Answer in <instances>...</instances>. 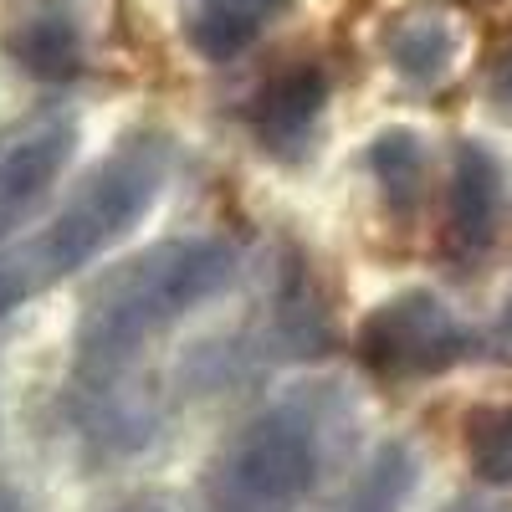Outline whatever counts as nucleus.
Segmentation results:
<instances>
[{
  "label": "nucleus",
  "instance_id": "nucleus-1",
  "mask_svg": "<svg viewBox=\"0 0 512 512\" xmlns=\"http://www.w3.org/2000/svg\"><path fill=\"white\" fill-rule=\"evenodd\" d=\"M164 175H169L164 139L154 134L128 139L77 185V195L62 205V216L47 231L26 236L21 246H0V318L31 303L36 292L57 287L62 277L82 272L108 246H118L154 210Z\"/></svg>",
  "mask_w": 512,
  "mask_h": 512
},
{
  "label": "nucleus",
  "instance_id": "nucleus-2",
  "mask_svg": "<svg viewBox=\"0 0 512 512\" xmlns=\"http://www.w3.org/2000/svg\"><path fill=\"white\" fill-rule=\"evenodd\" d=\"M236 282V251L216 236L164 241L128 267L103 277L88 313L77 323V354L88 374H113L134 359L149 338L175 328L210 297H221Z\"/></svg>",
  "mask_w": 512,
  "mask_h": 512
},
{
  "label": "nucleus",
  "instance_id": "nucleus-3",
  "mask_svg": "<svg viewBox=\"0 0 512 512\" xmlns=\"http://www.w3.org/2000/svg\"><path fill=\"white\" fill-rule=\"evenodd\" d=\"M323 472V415L287 400L251 415L205 472V512H297Z\"/></svg>",
  "mask_w": 512,
  "mask_h": 512
},
{
  "label": "nucleus",
  "instance_id": "nucleus-4",
  "mask_svg": "<svg viewBox=\"0 0 512 512\" xmlns=\"http://www.w3.org/2000/svg\"><path fill=\"white\" fill-rule=\"evenodd\" d=\"M359 364L384 379V384H415L456 369L472 354V328H466L436 292H400L390 303H379L359 333H354Z\"/></svg>",
  "mask_w": 512,
  "mask_h": 512
},
{
  "label": "nucleus",
  "instance_id": "nucleus-5",
  "mask_svg": "<svg viewBox=\"0 0 512 512\" xmlns=\"http://www.w3.org/2000/svg\"><path fill=\"white\" fill-rule=\"evenodd\" d=\"M72 154H77V123L62 113L31 123L26 134H16L0 149V246L52 195V185L62 180Z\"/></svg>",
  "mask_w": 512,
  "mask_h": 512
},
{
  "label": "nucleus",
  "instance_id": "nucleus-6",
  "mask_svg": "<svg viewBox=\"0 0 512 512\" xmlns=\"http://www.w3.org/2000/svg\"><path fill=\"white\" fill-rule=\"evenodd\" d=\"M328 103V72L318 62H292L272 72L251 98V134L277 159H303Z\"/></svg>",
  "mask_w": 512,
  "mask_h": 512
},
{
  "label": "nucleus",
  "instance_id": "nucleus-7",
  "mask_svg": "<svg viewBox=\"0 0 512 512\" xmlns=\"http://www.w3.org/2000/svg\"><path fill=\"white\" fill-rule=\"evenodd\" d=\"M497 210H502V164L477 144L461 139L451 164V190H446V246L451 256H482L497 236Z\"/></svg>",
  "mask_w": 512,
  "mask_h": 512
},
{
  "label": "nucleus",
  "instance_id": "nucleus-8",
  "mask_svg": "<svg viewBox=\"0 0 512 512\" xmlns=\"http://www.w3.org/2000/svg\"><path fill=\"white\" fill-rule=\"evenodd\" d=\"M6 57L41 77V82H67L82 72V31L67 11L57 6H41V11H26L11 31H6Z\"/></svg>",
  "mask_w": 512,
  "mask_h": 512
},
{
  "label": "nucleus",
  "instance_id": "nucleus-9",
  "mask_svg": "<svg viewBox=\"0 0 512 512\" xmlns=\"http://www.w3.org/2000/svg\"><path fill=\"white\" fill-rule=\"evenodd\" d=\"M277 11H287V0H190L185 41L205 62H231L262 36Z\"/></svg>",
  "mask_w": 512,
  "mask_h": 512
},
{
  "label": "nucleus",
  "instance_id": "nucleus-10",
  "mask_svg": "<svg viewBox=\"0 0 512 512\" xmlns=\"http://www.w3.org/2000/svg\"><path fill=\"white\" fill-rule=\"evenodd\" d=\"M369 169H374V180L384 190L390 216L410 221L420 210V200H425V169H431L420 134H410V128H384V134L374 139V149H369Z\"/></svg>",
  "mask_w": 512,
  "mask_h": 512
},
{
  "label": "nucleus",
  "instance_id": "nucleus-11",
  "mask_svg": "<svg viewBox=\"0 0 512 512\" xmlns=\"http://www.w3.org/2000/svg\"><path fill=\"white\" fill-rule=\"evenodd\" d=\"M384 52H390L395 72H405L410 82H436L451 67V57H456V31L436 11H415V16H400L390 26Z\"/></svg>",
  "mask_w": 512,
  "mask_h": 512
},
{
  "label": "nucleus",
  "instance_id": "nucleus-12",
  "mask_svg": "<svg viewBox=\"0 0 512 512\" xmlns=\"http://www.w3.org/2000/svg\"><path fill=\"white\" fill-rule=\"evenodd\" d=\"M461 446L487 487H512V405H472L461 420Z\"/></svg>",
  "mask_w": 512,
  "mask_h": 512
},
{
  "label": "nucleus",
  "instance_id": "nucleus-13",
  "mask_svg": "<svg viewBox=\"0 0 512 512\" xmlns=\"http://www.w3.org/2000/svg\"><path fill=\"white\" fill-rule=\"evenodd\" d=\"M415 451L390 441V446H379V456L369 461V472L354 482V492L338 502V512H400L410 487H415Z\"/></svg>",
  "mask_w": 512,
  "mask_h": 512
},
{
  "label": "nucleus",
  "instance_id": "nucleus-14",
  "mask_svg": "<svg viewBox=\"0 0 512 512\" xmlns=\"http://www.w3.org/2000/svg\"><path fill=\"white\" fill-rule=\"evenodd\" d=\"M492 93H497V98H502V103L512 108V57H507V62L497 67V82H492Z\"/></svg>",
  "mask_w": 512,
  "mask_h": 512
},
{
  "label": "nucleus",
  "instance_id": "nucleus-15",
  "mask_svg": "<svg viewBox=\"0 0 512 512\" xmlns=\"http://www.w3.org/2000/svg\"><path fill=\"white\" fill-rule=\"evenodd\" d=\"M118 512H175V507H169L164 497H139V502H123Z\"/></svg>",
  "mask_w": 512,
  "mask_h": 512
},
{
  "label": "nucleus",
  "instance_id": "nucleus-16",
  "mask_svg": "<svg viewBox=\"0 0 512 512\" xmlns=\"http://www.w3.org/2000/svg\"><path fill=\"white\" fill-rule=\"evenodd\" d=\"M446 512H497V507H487V502H472V497H461V502H451Z\"/></svg>",
  "mask_w": 512,
  "mask_h": 512
},
{
  "label": "nucleus",
  "instance_id": "nucleus-17",
  "mask_svg": "<svg viewBox=\"0 0 512 512\" xmlns=\"http://www.w3.org/2000/svg\"><path fill=\"white\" fill-rule=\"evenodd\" d=\"M502 333H507V344H512V297H507V308H502Z\"/></svg>",
  "mask_w": 512,
  "mask_h": 512
}]
</instances>
